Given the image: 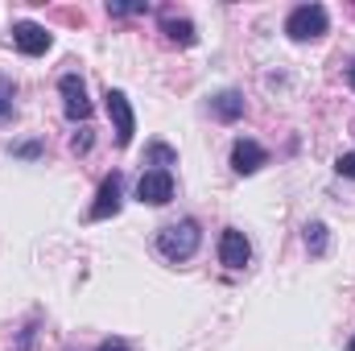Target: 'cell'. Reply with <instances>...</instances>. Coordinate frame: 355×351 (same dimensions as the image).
Returning a JSON list of instances; mask_svg holds the SVG:
<instances>
[{
  "label": "cell",
  "instance_id": "obj_1",
  "mask_svg": "<svg viewBox=\"0 0 355 351\" xmlns=\"http://www.w3.org/2000/svg\"><path fill=\"white\" fill-rule=\"evenodd\" d=\"M198 240H202V232H198L194 219H178V223L157 232V248H162L166 261H190L198 252Z\"/></svg>",
  "mask_w": 355,
  "mask_h": 351
},
{
  "label": "cell",
  "instance_id": "obj_2",
  "mask_svg": "<svg viewBox=\"0 0 355 351\" xmlns=\"http://www.w3.org/2000/svg\"><path fill=\"white\" fill-rule=\"evenodd\" d=\"M285 33L293 42H314L327 33V8L322 4H297L289 17H285Z\"/></svg>",
  "mask_w": 355,
  "mask_h": 351
},
{
  "label": "cell",
  "instance_id": "obj_3",
  "mask_svg": "<svg viewBox=\"0 0 355 351\" xmlns=\"http://www.w3.org/2000/svg\"><path fill=\"white\" fill-rule=\"evenodd\" d=\"M107 116H112V124H116V145L124 149V145H132V132H137V116H132V103H128V95L116 87H107Z\"/></svg>",
  "mask_w": 355,
  "mask_h": 351
},
{
  "label": "cell",
  "instance_id": "obj_4",
  "mask_svg": "<svg viewBox=\"0 0 355 351\" xmlns=\"http://www.w3.org/2000/svg\"><path fill=\"white\" fill-rule=\"evenodd\" d=\"M137 198L149 207H166L174 198V174L170 170H145L137 182Z\"/></svg>",
  "mask_w": 355,
  "mask_h": 351
},
{
  "label": "cell",
  "instance_id": "obj_5",
  "mask_svg": "<svg viewBox=\"0 0 355 351\" xmlns=\"http://www.w3.org/2000/svg\"><path fill=\"white\" fill-rule=\"evenodd\" d=\"M58 91H62V108H67V120H83L87 124L91 120V99H87V87H83V79L79 75H62V83H58Z\"/></svg>",
  "mask_w": 355,
  "mask_h": 351
},
{
  "label": "cell",
  "instance_id": "obj_6",
  "mask_svg": "<svg viewBox=\"0 0 355 351\" xmlns=\"http://www.w3.org/2000/svg\"><path fill=\"white\" fill-rule=\"evenodd\" d=\"M219 261L227 264V268H244V264L252 261V244H248V236L240 228H227L219 236Z\"/></svg>",
  "mask_w": 355,
  "mask_h": 351
},
{
  "label": "cell",
  "instance_id": "obj_7",
  "mask_svg": "<svg viewBox=\"0 0 355 351\" xmlns=\"http://www.w3.org/2000/svg\"><path fill=\"white\" fill-rule=\"evenodd\" d=\"M120 198H124V178L107 174L103 182H99L95 203H91V219H107V215H116V211H120Z\"/></svg>",
  "mask_w": 355,
  "mask_h": 351
},
{
  "label": "cell",
  "instance_id": "obj_8",
  "mask_svg": "<svg viewBox=\"0 0 355 351\" xmlns=\"http://www.w3.org/2000/svg\"><path fill=\"white\" fill-rule=\"evenodd\" d=\"M12 42H17V50L29 54V58H37V54L50 50V33H46L37 21H17V25H12Z\"/></svg>",
  "mask_w": 355,
  "mask_h": 351
},
{
  "label": "cell",
  "instance_id": "obj_9",
  "mask_svg": "<svg viewBox=\"0 0 355 351\" xmlns=\"http://www.w3.org/2000/svg\"><path fill=\"white\" fill-rule=\"evenodd\" d=\"M265 162H268V153L257 141H236V145H232V170H236V174H244V178L257 174Z\"/></svg>",
  "mask_w": 355,
  "mask_h": 351
},
{
  "label": "cell",
  "instance_id": "obj_10",
  "mask_svg": "<svg viewBox=\"0 0 355 351\" xmlns=\"http://www.w3.org/2000/svg\"><path fill=\"white\" fill-rule=\"evenodd\" d=\"M211 112H215L223 124H232V120L244 116V95H240V91H219V95L211 99Z\"/></svg>",
  "mask_w": 355,
  "mask_h": 351
},
{
  "label": "cell",
  "instance_id": "obj_11",
  "mask_svg": "<svg viewBox=\"0 0 355 351\" xmlns=\"http://www.w3.org/2000/svg\"><path fill=\"white\" fill-rule=\"evenodd\" d=\"M162 33L178 46H194V21L186 17H162Z\"/></svg>",
  "mask_w": 355,
  "mask_h": 351
},
{
  "label": "cell",
  "instance_id": "obj_12",
  "mask_svg": "<svg viewBox=\"0 0 355 351\" xmlns=\"http://www.w3.org/2000/svg\"><path fill=\"white\" fill-rule=\"evenodd\" d=\"M306 248H310L314 257H322V252H327V223H318V219H314V223H306Z\"/></svg>",
  "mask_w": 355,
  "mask_h": 351
},
{
  "label": "cell",
  "instance_id": "obj_13",
  "mask_svg": "<svg viewBox=\"0 0 355 351\" xmlns=\"http://www.w3.org/2000/svg\"><path fill=\"white\" fill-rule=\"evenodd\" d=\"M149 162H157V170H166V166H174L178 153L170 145H149Z\"/></svg>",
  "mask_w": 355,
  "mask_h": 351
},
{
  "label": "cell",
  "instance_id": "obj_14",
  "mask_svg": "<svg viewBox=\"0 0 355 351\" xmlns=\"http://www.w3.org/2000/svg\"><path fill=\"white\" fill-rule=\"evenodd\" d=\"M12 95H17L12 79H4V75H0V120H4V116H12Z\"/></svg>",
  "mask_w": 355,
  "mask_h": 351
},
{
  "label": "cell",
  "instance_id": "obj_15",
  "mask_svg": "<svg viewBox=\"0 0 355 351\" xmlns=\"http://www.w3.org/2000/svg\"><path fill=\"white\" fill-rule=\"evenodd\" d=\"M149 4H120V0H107V12L112 17H132V12H145Z\"/></svg>",
  "mask_w": 355,
  "mask_h": 351
},
{
  "label": "cell",
  "instance_id": "obj_16",
  "mask_svg": "<svg viewBox=\"0 0 355 351\" xmlns=\"http://www.w3.org/2000/svg\"><path fill=\"white\" fill-rule=\"evenodd\" d=\"M335 170H339L343 178H355V153H343V157L335 162Z\"/></svg>",
  "mask_w": 355,
  "mask_h": 351
},
{
  "label": "cell",
  "instance_id": "obj_17",
  "mask_svg": "<svg viewBox=\"0 0 355 351\" xmlns=\"http://www.w3.org/2000/svg\"><path fill=\"white\" fill-rule=\"evenodd\" d=\"M71 149H75V153H87V149H91V128H83V132H75Z\"/></svg>",
  "mask_w": 355,
  "mask_h": 351
},
{
  "label": "cell",
  "instance_id": "obj_18",
  "mask_svg": "<svg viewBox=\"0 0 355 351\" xmlns=\"http://www.w3.org/2000/svg\"><path fill=\"white\" fill-rule=\"evenodd\" d=\"M12 153H17V157H37V153H42V145H17Z\"/></svg>",
  "mask_w": 355,
  "mask_h": 351
},
{
  "label": "cell",
  "instance_id": "obj_19",
  "mask_svg": "<svg viewBox=\"0 0 355 351\" xmlns=\"http://www.w3.org/2000/svg\"><path fill=\"white\" fill-rule=\"evenodd\" d=\"M99 351H132V348H124L120 339H103V343H99Z\"/></svg>",
  "mask_w": 355,
  "mask_h": 351
},
{
  "label": "cell",
  "instance_id": "obj_20",
  "mask_svg": "<svg viewBox=\"0 0 355 351\" xmlns=\"http://www.w3.org/2000/svg\"><path fill=\"white\" fill-rule=\"evenodd\" d=\"M347 83H352V87H355V62H352V67H347Z\"/></svg>",
  "mask_w": 355,
  "mask_h": 351
},
{
  "label": "cell",
  "instance_id": "obj_21",
  "mask_svg": "<svg viewBox=\"0 0 355 351\" xmlns=\"http://www.w3.org/2000/svg\"><path fill=\"white\" fill-rule=\"evenodd\" d=\"M347 351H355V335H352V339H347Z\"/></svg>",
  "mask_w": 355,
  "mask_h": 351
}]
</instances>
